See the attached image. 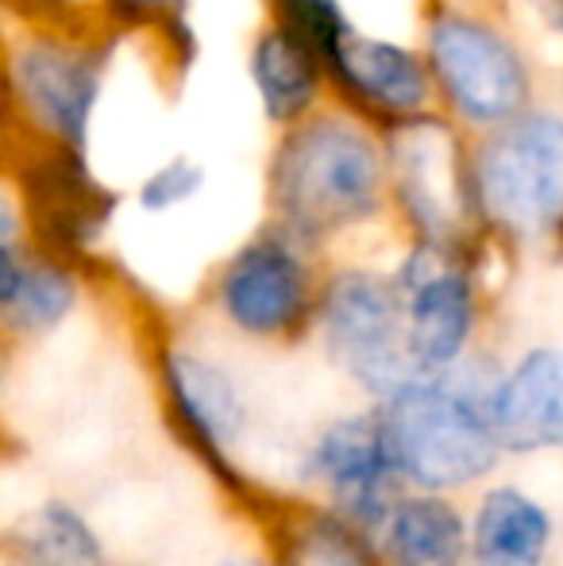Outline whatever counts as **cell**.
<instances>
[{"instance_id": "cell-18", "label": "cell", "mask_w": 563, "mask_h": 566, "mask_svg": "<svg viewBox=\"0 0 563 566\" xmlns=\"http://www.w3.org/2000/svg\"><path fill=\"white\" fill-rule=\"evenodd\" d=\"M82 285L62 259H31L12 305L0 313V332L12 339H35L54 332L77 308Z\"/></svg>"}, {"instance_id": "cell-5", "label": "cell", "mask_w": 563, "mask_h": 566, "mask_svg": "<svg viewBox=\"0 0 563 566\" xmlns=\"http://www.w3.org/2000/svg\"><path fill=\"white\" fill-rule=\"evenodd\" d=\"M428 74L448 108L471 127H498L529 108L533 77L518 46L467 12H444L428 23Z\"/></svg>"}, {"instance_id": "cell-4", "label": "cell", "mask_w": 563, "mask_h": 566, "mask_svg": "<svg viewBox=\"0 0 563 566\" xmlns=\"http://www.w3.org/2000/svg\"><path fill=\"white\" fill-rule=\"evenodd\" d=\"M313 321L332 363L375 401L421 378L406 347V301L394 277L359 266L340 270L316 293Z\"/></svg>"}, {"instance_id": "cell-21", "label": "cell", "mask_w": 563, "mask_h": 566, "mask_svg": "<svg viewBox=\"0 0 563 566\" xmlns=\"http://www.w3.org/2000/svg\"><path fill=\"white\" fill-rule=\"evenodd\" d=\"M205 186V166L194 158L178 155L170 163H163L155 174H147L139 186V209L143 212H170L178 205L194 201Z\"/></svg>"}, {"instance_id": "cell-13", "label": "cell", "mask_w": 563, "mask_h": 566, "mask_svg": "<svg viewBox=\"0 0 563 566\" xmlns=\"http://www.w3.org/2000/svg\"><path fill=\"white\" fill-rule=\"evenodd\" d=\"M332 77L352 93L359 105L386 116H417L432 97V74L421 54L390 39H371L347 31L324 62Z\"/></svg>"}, {"instance_id": "cell-23", "label": "cell", "mask_w": 563, "mask_h": 566, "mask_svg": "<svg viewBox=\"0 0 563 566\" xmlns=\"http://www.w3.org/2000/svg\"><path fill=\"white\" fill-rule=\"evenodd\" d=\"M15 235H20V212L0 193V243H15Z\"/></svg>"}, {"instance_id": "cell-7", "label": "cell", "mask_w": 563, "mask_h": 566, "mask_svg": "<svg viewBox=\"0 0 563 566\" xmlns=\"http://www.w3.org/2000/svg\"><path fill=\"white\" fill-rule=\"evenodd\" d=\"M394 285L406 301V347L421 374H440L471 350L479 324L475 282L456 262L451 247L425 243L409 247Z\"/></svg>"}, {"instance_id": "cell-12", "label": "cell", "mask_w": 563, "mask_h": 566, "mask_svg": "<svg viewBox=\"0 0 563 566\" xmlns=\"http://www.w3.org/2000/svg\"><path fill=\"white\" fill-rule=\"evenodd\" d=\"M487 417L505 454L563 448V347H529L502 370L487 401Z\"/></svg>"}, {"instance_id": "cell-24", "label": "cell", "mask_w": 563, "mask_h": 566, "mask_svg": "<svg viewBox=\"0 0 563 566\" xmlns=\"http://www.w3.org/2000/svg\"><path fill=\"white\" fill-rule=\"evenodd\" d=\"M116 8H124V12H136V15H143V12H158V8H166L170 0H113Z\"/></svg>"}, {"instance_id": "cell-15", "label": "cell", "mask_w": 563, "mask_h": 566, "mask_svg": "<svg viewBox=\"0 0 563 566\" xmlns=\"http://www.w3.org/2000/svg\"><path fill=\"white\" fill-rule=\"evenodd\" d=\"M383 566H467V516L448 493L414 490L394 501L390 516L375 532Z\"/></svg>"}, {"instance_id": "cell-27", "label": "cell", "mask_w": 563, "mask_h": 566, "mask_svg": "<svg viewBox=\"0 0 563 566\" xmlns=\"http://www.w3.org/2000/svg\"><path fill=\"white\" fill-rule=\"evenodd\" d=\"M220 566H267V563H256V559H228V563H220Z\"/></svg>"}, {"instance_id": "cell-26", "label": "cell", "mask_w": 563, "mask_h": 566, "mask_svg": "<svg viewBox=\"0 0 563 566\" xmlns=\"http://www.w3.org/2000/svg\"><path fill=\"white\" fill-rule=\"evenodd\" d=\"M0 566H31L20 552H12L8 544H0Z\"/></svg>"}, {"instance_id": "cell-1", "label": "cell", "mask_w": 563, "mask_h": 566, "mask_svg": "<svg viewBox=\"0 0 563 566\" xmlns=\"http://www.w3.org/2000/svg\"><path fill=\"white\" fill-rule=\"evenodd\" d=\"M498 363L467 350L440 374H421L375 409L386 451L402 482L428 493H456L494 474L502 443L487 417Z\"/></svg>"}, {"instance_id": "cell-10", "label": "cell", "mask_w": 563, "mask_h": 566, "mask_svg": "<svg viewBox=\"0 0 563 566\" xmlns=\"http://www.w3.org/2000/svg\"><path fill=\"white\" fill-rule=\"evenodd\" d=\"M390 158L398 170L394 193L417 239L456 247L459 224L475 217V209L467 166L459 163L448 127L432 124L421 113L406 116V124H394L390 132Z\"/></svg>"}, {"instance_id": "cell-8", "label": "cell", "mask_w": 563, "mask_h": 566, "mask_svg": "<svg viewBox=\"0 0 563 566\" xmlns=\"http://www.w3.org/2000/svg\"><path fill=\"white\" fill-rule=\"evenodd\" d=\"M158 381L178 436L186 448L228 485L243 490V474L236 467V448L248 432V405L232 374L209 355L186 347H163Z\"/></svg>"}, {"instance_id": "cell-9", "label": "cell", "mask_w": 563, "mask_h": 566, "mask_svg": "<svg viewBox=\"0 0 563 566\" xmlns=\"http://www.w3.org/2000/svg\"><path fill=\"white\" fill-rule=\"evenodd\" d=\"M305 478L324 485L329 509H336L367 536L383 528L394 501L406 493L375 412L329 420L305 454Z\"/></svg>"}, {"instance_id": "cell-19", "label": "cell", "mask_w": 563, "mask_h": 566, "mask_svg": "<svg viewBox=\"0 0 563 566\" xmlns=\"http://www.w3.org/2000/svg\"><path fill=\"white\" fill-rule=\"evenodd\" d=\"M279 566H383L375 539L336 509H313L285 524Z\"/></svg>"}, {"instance_id": "cell-22", "label": "cell", "mask_w": 563, "mask_h": 566, "mask_svg": "<svg viewBox=\"0 0 563 566\" xmlns=\"http://www.w3.org/2000/svg\"><path fill=\"white\" fill-rule=\"evenodd\" d=\"M23 270H28V254L15 243H0V313L12 305L15 290L23 282Z\"/></svg>"}, {"instance_id": "cell-3", "label": "cell", "mask_w": 563, "mask_h": 566, "mask_svg": "<svg viewBox=\"0 0 563 566\" xmlns=\"http://www.w3.org/2000/svg\"><path fill=\"white\" fill-rule=\"evenodd\" d=\"M471 209L513 239L563 231V116L518 113L498 127L467 163Z\"/></svg>"}, {"instance_id": "cell-25", "label": "cell", "mask_w": 563, "mask_h": 566, "mask_svg": "<svg viewBox=\"0 0 563 566\" xmlns=\"http://www.w3.org/2000/svg\"><path fill=\"white\" fill-rule=\"evenodd\" d=\"M541 8H544V15H549V23L563 35V0H541Z\"/></svg>"}, {"instance_id": "cell-20", "label": "cell", "mask_w": 563, "mask_h": 566, "mask_svg": "<svg viewBox=\"0 0 563 566\" xmlns=\"http://www.w3.org/2000/svg\"><path fill=\"white\" fill-rule=\"evenodd\" d=\"M279 4V23L301 39L321 62L340 46V39L352 31L344 8L336 0H274Z\"/></svg>"}, {"instance_id": "cell-14", "label": "cell", "mask_w": 563, "mask_h": 566, "mask_svg": "<svg viewBox=\"0 0 563 566\" xmlns=\"http://www.w3.org/2000/svg\"><path fill=\"white\" fill-rule=\"evenodd\" d=\"M471 566H544L556 544L552 513L521 485H490L467 524Z\"/></svg>"}, {"instance_id": "cell-6", "label": "cell", "mask_w": 563, "mask_h": 566, "mask_svg": "<svg viewBox=\"0 0 563 566\" xmlns=\"http://www.w3.org/2000/svg\"><path fill=\"white\" fill-rule=\"evenodd\" d=\"M217 305L225 321L251 339H282L305 328L316 293L298 239L279 228L240 247L220 270Z\"/></svg>"}, {"instance_id": "cell-11", "label": "cell", "mask_w": 563, "mask_h": 566, "mask_svg": "<svg viewBox=\"0 0 563 566\" xmlns=\"http://www.w3.org/2000/svg\"><path fill=\"white\" fill-rule=\"evenodd\" d=\"M105 82V59L66 39H28L12 59V85L28 116L66 147L90 139V119Z\"/></svg>"}, {"instance_id": "cell-17", "label": "cell", "mask_w": 563, "mask_h": 566, "mask_svg": "<svg viewBox=\"0 0 563 566\" xmlns=\"http://www.w3.org/2000/svg\"><path fill=\"white\" fill-rule=\"evenodd\" d=\"M4 544L31 566H108L105 544L82 509L59 497L43 501L35 513L23 516Z\"/></svg>"}, {"instance_id": "cell-2", "label": "cell", "mask_w": 563, "mask_h": 566, "mask_svg": "<svg viewBox=\"0 0 563 566\" xmlns=\"http://www.w3.org/2000/svg\"><path fill=\"white\" fill-rule=\"evenodd\" d=\"M267 186L285 235L316 243L383 209L386 155L355 119L309 113L285 127Z\"/></svg>"}, {"instance_id": "cell-16", "label": "cell", "mask_w": 563, "mask_h": 566, "mask_svg": "<svg viewBox=\"0 0 563 566\" xmlns=\"http://www.w3.org/2000/svg\"><path fill=\"white\" fill-rule=\"evenodd\" d=\"M248 74L259 93V105L271 124L290 127L316 108L324 82V62L282 23L259 31L248 54Z\"/></svg>"}]
</instances>
